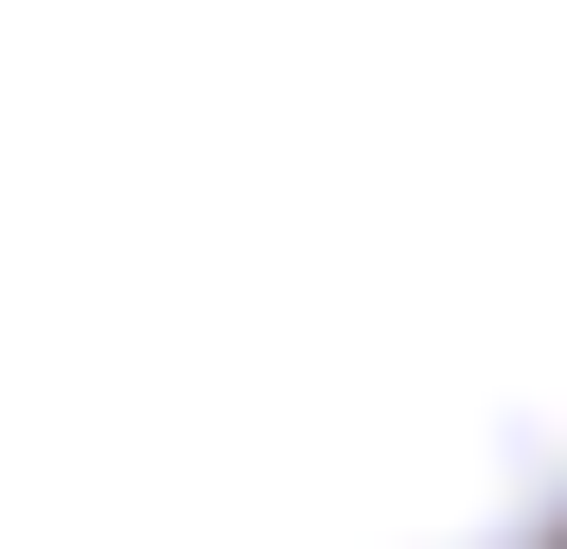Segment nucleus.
Masks as SVG:
<instances>
[{"label": "nucleus", "mask_w": 567, "mask_h": 549, "mask_svg": "<svg viewBox=\"0 0 567 549\" xmlns=\"http://www.w3.org/2000/svg\"><path fill=\"white\" fill-rule=\"evenodd\" d=\"M0 549H567V0H0Z\"/></svg>", "instance_id": "f257e3e1"}]
</instances>
